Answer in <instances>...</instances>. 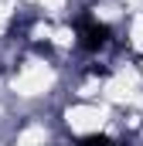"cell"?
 <instances>
[{
  "label": "cell",
  "instance_id": "6da1fadb",
  "mask_svg": "<svg viewBox=\"0 0 143 146\" xmlns=\"http://www.w3.org/2000/svg\"><path fill=\"white\" fill-rule=\"evenodd\" d=\"M75 27H78V37H82V48L85 51H99V48H106L109 37H112V27L109 24H99L96 17H82V21H75Z\"/></svg>",
  "mask_w": 143,
  "mask_h": 146
},
{
  "label": "cell",
  "instance_id": "7a4b0ae2",
  "mask_svg": "<svg viewBox=\"0 0 143 146\" xmlns=\"http://www.w3.org/2000/svg\"><path fill=\"white\" fill-rule=\"evenodd\" d=\"M75 146H116L109 136H102V133H89V136H82Z\"/></svg>",
  "mask_w": 143,
  "mask_h": 146
}]
</instances>
